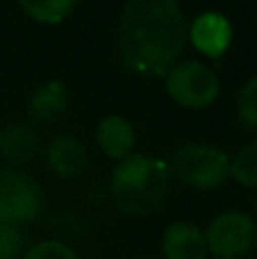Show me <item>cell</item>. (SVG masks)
I'll return each mask as SVG.
<instances>
[{"instance_id": "obj_1", "label": "cell", "mask_w": 257, "mask_h": 259, "mask_svg": "<svg viewBox=\"0 0 257 259\" xmlns=\"http://www.w3.org/2000/svg\"><path fill=\"white\" fill-rule=\"evenodd\" d=\"M187 44V18L178 0H127L118 27V50L127 71L164 75Z\"/></svg>"}, {"instance_id": "obj_2", "label": "cell", "mask_w": 257, "mask_h": 259, "mask_svg": "<svg viewBox=\"0 0 257 259\" xmlns=\"http://www.w3.org/2000/svg\"><path fill=\"white\" fill-rule=\"evenodd\" d=\"M168 196V168L162 159L127 155L112 173V200L123 214L146 216Z\"/></svg>"}, {"instance_id": "obj_3", "label": "cell", "mask_w": 257, "mask_h": 259, "mask_svg": "<svg viewBox=\"0 0 257 259\" xmlns=\"http://www.w3.org/2000/svg\"><path fill=\"white\" fill-rule=\"evenodd\" d=\"M171 170L182 184L191 189H217L230 175V157L214 146H182L173 152Z\"/></svg>"}, {"instance_id": "obj_4", "label": "cell", "mask_w": 257, "mask_h": 259, "mask_svg": "<svg viewBox=\"0 0 257 259\" xmlns=\"http://www.w3.org/2000/svg\"><path fill=\"white\" fill-rule=\"evenodd\" d=\"M44 207V191L32 175L9 168L0 173V223H30Z\"/></svg>"}, {"instance_id": "obj_5", "label": "cell", "mask_w": 257, "mask_h": 259, "mask_svg": "<svg viewBox=\"0 0 257 259\" xmlns=\"http://www.w3.org/2000/svg\"><path fill=\"white\" fill-rule=\"evenodd\" d=\"M166 91L182 107L200 109L217 100L221 84H219L217 73L209 66L200 62H185L168 71Z\"/></svg>"}, {"instance_id": "obj_6", "label": "cell", "mask_w": 257, "mask_h": 259, "mask_svg": "<svg viewBox=\"0 0 257 259\" xmlns=\"http://www.w3.org/2000/svg\"><path fill=\"white\" fill-rule=\"evenodd\" d=\"M205 241H207V250L219 255V259L246 255L255 246V223L248 214L226 211L209 223Z\"/></svg>"}, {"instance_id": "obj_7", "label": "cell", "mask_w": 257, "mask_h": 259, "mask_svg": "<svg viewBox=\"0 0 257 259\" xmlns=\"http://www.w3.org/2000/svg\"><path fill=\"white\" fill-rule=\"evenodd\" d=\"M162 252L166 259H207L203 230L187 221H176L164 232Z\"/></svg>"}, {"instance_id": "obj_8", "label": "cell", "mask_w": 257, "mask_h": 259, "mask_svg": "<svg viewBox=\"0 0 257 259\" xmlns=\"http://www.w3.org/2000/svg\"><path fill=\"white\" fill-rule=\"evenodd\" d=\"M191 41L200 53L209 55V57H219L228 50L232 39V27L228 18H223L217 12H205L191 23Z\"/></svg>"}, {"instance_id": "obj_9", "label": "cell", "mask_w": 257, "mask_h": 259, "mask_svg": "<svg viewBox=\"0 0 257 259\" xmlns=\"http://www.w3.org/2000/svg\"><path fill=\"white\" fill-rule=\"evenodd\" d=\"M46 159L57 175L73 178V175L82 173V168L87 166V148L80 139L68 137V134L55 137L46 150Z\"/></svg>"}, {"instance_id": "obj_10", "label": "cell", "mask_w": 257, "mask_h": 259, "mask_svg": "<svg viewBox=\"0 0 257 259\" xmlns=\"http://www.w3.org/2000/svg\"><path fill=\"white\" fill-rule=\"evenodd\" d=\"M96 139H98V146L103 148L105 155L114 157V159H125L135 146V130L125 118L107 116L98 123Z\"/></svg>"}, {"instance_id": "obj_11", "label": "cell", "mask_w": 257, "mask_h": 259, "mask_svg": "<svg viewBox=\"0 0 257 259\" xmlns=\"http://www.w3.org/2000/svg\"><path fill=\"white\" fill-rule=\"evenodd\" d=\"M66 109V89L62 82L50 80L41 84L30 98V118L34 123H50Z\"/></svg>"}, {"instance_id": "obj_12", "label": "cell", "mask_w": 257, "mask_h": 259, "mask_svg": "<svg viewBox=\"0 0 257 259\" xmlns=\"http://www.w3.org/2000/svg\"><path fill=\"white\" fill-rule=\"evenodd\" d=\"M36 152V137L23 125L0 130V157L9 164H25Z\"/></svg>"}, {"instance_id": "obj_13", "label": "cell", "mask_w": 257, "mask_h": 259, "mask_svg": "<svg viewBox=\"0 0 257 259\" xmlns=\"http://www.w3.org/2000/svg\"><path fill=\"white\" fill-rule=\"evenodd\" d=\"M30 18L39 23H59L73 12L77 0H18Z\"/></svg>"}, {"instance_id": "obj_14", "label": "cell", "mask_w": 257, "mask_h": 259, "mask_svg": "<svg viewBox=\"0 0 257 259\" xmlns=\"http://www.w3.org/2000/svg\"><path fill=\"white\" fill-rule=\"evenodd\" d=\"M230 173L244 187H257V141L244 146L230 161Z\"/></svg>"}, {"instance_id": "obj_15", "label": "cell", "mask_w": 257, "mask_h": 259, "mask_svg": "<svg viewBox=\"0 0 257 259\" xmlns=\"http://www.w3.org/2000/svg\"><path fill=\"white\" fill-rule=\"evenodd\" d=\"M237 114L246 127L257 130V75L241 87L239 98H237Z\"/></svg>"}, {"instance_id": "obj_16", "label": "cell", "mask_w": 257, "mask_h": 259, "mask_svg": "<svg viewBox=\"0 0 257 259\" xmlns=\"http://www.w3.org/2000/svg\"><path fill=\"white\" fill-rule=\"evenodd\" d=\"M25 252V237L16 225L0 223V259H18Z\"/></svg>"}, {"instance_id": "obj_17", "label": "cell", "mask_w": 257, "mask_h": 259, "mask_svg": "<svg viewBox=\"0 0 257 259\" xmlns=\"http://www.w3.org/2000/svg\"><path fill=\"white\" fill-rule=\"evenodd\" d=\"M21 259H77V255L62 241H41L27 248Z\"/></svg>"}, {"instance_id": "obj_18", "label": "cell", "mask_w": 257, "mask_h": 259, "mask_svg": "<svg viewBox=\"0 0 257 259\" xmlns=\"http://www.w3.org/2000/svg\"><path fill=\"white\" fill-rule=\"evenodd\" d=\"M255 246H257V225H255Z\"/></svg>"}, {"instance_id": "obj_19", "label": "cell", "mask_w": 257, "mask_h": 259, "mask_svg": "<svg viewBox=\"0 0 257 259\" xmlns=\"http://www.w3.org/2000/svg\"><path fill=\"white\" fill-rule=\"evenodd\" d=\"M255 209H257V205H255Z\"/></svg>"}]
</instances>
